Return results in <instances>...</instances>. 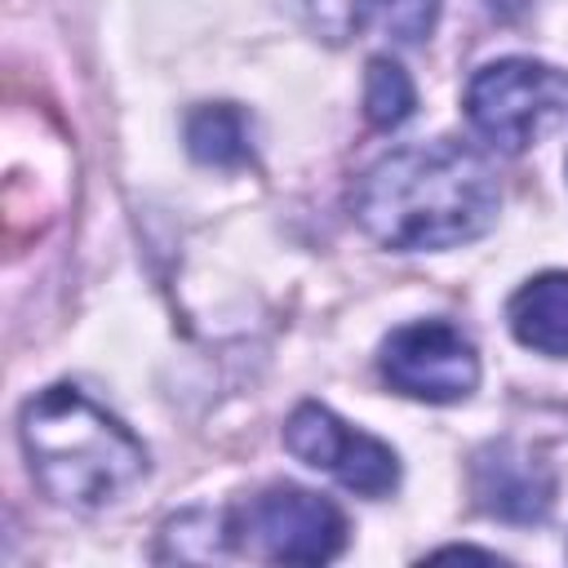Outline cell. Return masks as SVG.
<instances>
[{
	"instance_id": "obj_9",
	"label": "cell",
	"mask_w": 568,
	"mask_h": 568,
	"mask_svg": "<svg viewBox=\"0 0 568 568\" xmlns=\"http://www.w3.org/2000/svg\"><path fill=\"white\" fill-rule=\"evenodd\" d=\"M186 151L200 164L213 169H235L248 164L253 142H248V115L235 102H204L186 115Z\"/></svg>"
},
{
	"instance_id": "obj_7",
	"label": "cell",
	"mask_w": 568,
	"mask_h": 568,
	"mask_svg": "<svg viewBox=\"0 0 568 568\" xmlns=\"http://www.w3.org/2000/svg\"><path fill=\"white\" fill-rule=\"evenodd\" d=\"M470 493L493 519L537 524L555 506V466L519 439H488L470 457Z\"/></svg>"
},
{
	"instance_id": "obj_8",
	"label": "cell",
	"mask_w": 568,
	"mask_h": 568,
	"mask_svg": "<svg viewBox=\"0 0 568 568\" xmlns=\"http://www.w3.org/2000/svg\"><path fill=\"white\" fill-rule=\"evenodd\" d=\"M506 324L519 346L564 359L568 355V271H541L524 280L506 302Z\"/></svg>"
},
{
	"instance_id": "obj_6",
	"label": "cell",
	"mask_w": 568,
	"mask_h": 568,
	"mask_svg": "<svg viewBox=\"0 0 568 568\" xmlns=\"http://www.w3.org/2000/svg\"><path fill=\"white\" fill-rule=\"evenodd\" d=\"M284 448L302 466L337 479L342 488H351L359 497H390L399 488V457H395V448L386 439L342 422L333 408H324L315 399H306V404H297L288 413Z\"/></svg>"
},
{
	"instance_id": "obj_3",
	"label": "cell",
	"mask_w": 568,
	"mask_h": 568,
	"mask_svg": "<svg viewBox=\"0 0 568 568\" xmlns=\"http://www.w3.org/2000/svg\"><path fill=\"white\" fill-rule=\"evenodd\" d=\"M462 106L493 151L519 155L568 120V71L537 58H497L470 75Z\"/></svg>"
},
{
	"instance_id": "obj_11",
	"label": "cell",
	"mask_w": 568,
	"mask_h": 568,
	"mask_svg": "<svg viewBox=\"0 0 568 568\" xmlns=\"http://www.w3.org/2000/svg\"><path fill=\"white\" fill-rule=\"evenodd\" d=\"M280 9L324 44H346L368 22V0H280Z\"/></svg>"
},
{
	"instance_id": "obj_4",
	"label": "cell",
	"mask_w": 568,
	"mask_h": 568,
	"mask_svg": "<svg viewBox=\"0 0 568 568\" xmlns=\"http://www.w3.org/2000/svg\"><path fill=\"white\" fill-rule=\"evenodd\" d=\"M231 550L266 564H328L346 546V515L297 484H266L248 501L222 510Z\"/></svg>"
},
{
	"instance_id": "obj_2",
	"label": "cell",
	"mask_w": 568,
	"mask_h": 568,
	"mask_svg": "<svg viewBox=\"0 0 568 568\" xmlns=\"http://www.w3.org/2000/svg\"><path fill=\"white\" fill-rule=\"evenodd\" d=\"M18 444L36 488L67 510H106L151 470L142 439L71 382H53L22 404Z\"/></svg>"
},
{
	"instance_id": "obj_10",
	"label": "cell",
	"mask_w": 568,
	"mask_h": 568,
	"mask_svg": "<svg viewBox=\"0 0 568 568\" xmlns=\"http://www.w3.org/2000/svg\"><path fill=\"white\" fill-rule=\"evenodd\" d=\"M413 111H417L413 75L386 53L368 58V67H364V120L373 129H399Z\"/></svg>"
},
{
	"instance_id": "obj_14",
	"label": "cell",
	"mask_w": 568,
	"mask_h": 568,
	"mask_svg": "<svg viewBox=\"0 0 568 568\" xmlns=\"http://www.w3.org/2000/svg\"><path fill=\"white\" fill-rule=\"evenodd\" d=\"M564 173H568V164H564Z\"/></svg>"
},
{
	"instance_id": "obj_1",
	"label": "cell",
	"mask_w": 568,
	"mask_h": 568,
	"mask_svg": "<svg viewBox=\"0 0 568 568\" xmlns=\"http://www.w3.org/2000/svg\"><path fill=\"white\" fill-rule=\"evenodd\" d=\"M351 209L364 235L390 253H444L493 231L501 191L475 146L430 138L373 160L355 182Z\"/></svg>"
},
{
	"instance_id": "obj_5",
	"label": "cell",
	"mask_w": 568,
	"mask_h": 568,
	"mask_svg": "<svg viewBox=\"0 0 568 568\" xmlns=\"http://www.w3.org/2000/svg\"><path fill=\"white\" fill-rule=\"evenodd\" d=\"M377 373L390 390L422 404H462L479 386V351L448 320H413L399 324L382 351Z\"/></svg>"
},
{
	"instance_id": "obj_12",
	"label": "cell",
	"mask_w": 568,
	"mask_h": 568,
	"mask_svg": "<svg viewBox=\"0 0 568 568\" xmlns=\"http://www.w3.org/2000/svg\"><path fill=\"white\" fill-rule=\"evenodd\" d=\"M368 18L386 27L399 44H422L435 31L439 0H368Z\"/></svg>"
},
{
	"instance_id": "obj_13",
	"label": "cell",
	"mask_w": 568,
	"mask_h": 568,
	"mask_svg": "<svg viewBox=\"0 0 568 568\" xmlns=\"http://www.w3.org/2000/svg\"><path fill=\"white\" fill-rule=\"evenodd\" d=\"M493 9H501V13H510V9H519V4H528V0H488Z\"/></svg>"
}]
</instances>
